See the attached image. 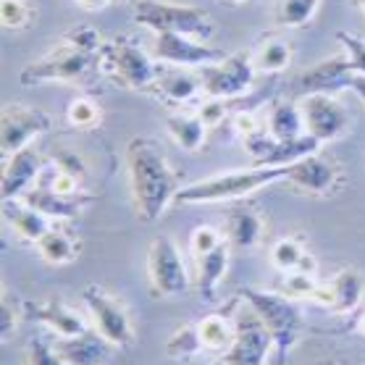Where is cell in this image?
<instances>
[{
	"label": "cell",
	"instance_id": "ffe728a7",
	"mask_svg": "<svg viewBox=\"0 0 365 365\" xmlns=\"http://www.w3.org/2000/svg\"><path fill=\"white\" fill-rule=\"evenodd\" d=\"M24 202L34 207V210H40L42 216L48 218H58V221H66V218H74L84 205H90L92 200L90 195H76V197H66V195H58V192H53L50 187L45 184H34L29 190L24 192Z\"/></svg>",
	"mask_w": 365,
	"mask_h": 365
},
{
	"label": "cell",
	"instance_id": "44dd1931",
	"mask_svg": "<svg viewBox=\"0 0 365 365\" xmlns=\"http://www.w3.org/2000/svg\"><path fill=\"white\" fill-rule=\"evenodd\" d=\"M3 218L14 229L21 242H40V237L50 229L48 216H42L40 210H34L24 200H3Z\"/></svg>",
	"mask_w": 365,
	"mask_h": 365
},
{
	"label": "cell",
	"instance_id": "d6986e66",
	"mask_svg": "<svg viewBox=\"0 0 365 365\" xmlns=\"http://www.w3.org/2000/svg\"><path fill=\"white\" fill-rule=\"evenodd\" d=\"M24 316L37 321V324L48 326L53 336H74V334L87 331L90 326L76 310L58 302V299H45V302H26Z\"/></svg>",
	"mask_w": 365,
	"mask_h": 365
},
{
	"label": "cell",
	"instance_id": "7c38bea8",
	"mask_svg": "<svg viewBox=\"0 0 365 365\" xmlns=\"http://www.w3.org/2000/svg\"><path fill=\"white\" fill-rule=\"evenodd\" d=\"M50 129V116L40 108H29V106H6L3 118H0V148L3 155L9 158L19 150L29 148L34 137H40Z\"/></svg>",
	"mask_w": 365,
	"mask_h": 365
},
{
	"label": "cell",
	"instance_id": "d4e9b609",
	"mask_svg": "<svg viewBox=\"0 0 365 365\" xmlns=\"http://www.w3.org/2000/svg\"><path fill=\"white\" fill-rule=\"evenodd\" d=\"M37 252L50 266H66V263H71L79 255V242L66 229L50 226L48 232L40 237V242H37Z\"/></svg>",
	"mask_w": 365,
	"mask_h": 365
},
{
	"label": "cell",
	"instance_id": "1f68e13d",
	"mask_svg": "<svg viewBox=\"0 0 365 365\" xmlns=\"http://www.w3.org/2000/svg\"><path fill=\"white\" fill-rule=\"evenodd\" d=\"M255 68L263 71V74H279L292 63V45L284 40H266L260 48L255 50Z\"/></svg>",
	"mask_w": 365,
	"mask_h": 365
},
{
	"label": "cell",
	"instance_id": "681fc988",
	"mask_svg": "<svg viewBox=\"0 0 365 365\" xmlns=\"http://www.w3.org/2000/svg\"><path fill=\"white\" fill-rule=\"evenodd\" d=\"M357 6H360V11L365 14V0H357Z\"/></svg>",
	"mask_w": 365,
	"mask_h": 365
},
{
	"label": "cell",
	"instance_id": "f6af8a7d",
	"mask_svg": "<svg viewBox=\"0 0 365 365\" xmlns=\"http://www.w3.org/2000/svg\"><path fill=\"white\" fill-rule=\"evenodd\" d=\"M76 3H79L84 11H103L110 3V0H76Z\"/></svg>",
	"mask_w": 365,
	"mask_h": 365
},
{
	"label": "cell",
	"instance_id": "ac0fdd59",
	"mask_svg": "<svg viewBox=\"0 0 365 365\" xmlns=\"http://www.w3.org/2000/svg\"><path fill=\"white\" fill-rule=\"evenodd\" d=\"M56 349L68 365H103L108 363L113 344L100 331L87 329L74 336H56Z\"/></svg>",
	"mask_w": 365,
	"mask_h": 365
},
{
	"label": "cell",
	"instance_id": "c3c4849f",
	"mask_svg": "<svg viewBox=\"0 0 365 365\" xmlns=\"http://www.w3.org/2000/svg\"><path fill=\"white\" fill-rule=\"evenodd\" d=\"M224 3H232V6H240V3H247V0H224Z\"/></svg>",
	"mask_w": 365,
	"mask_h": 365
},
{
	"label": "cell",
	"instance_id": "60d3db41",
	"mask_svg": "<svg viewBox=\"0 0 365 365\" xmlns=\"http://www.w3.org/2000/svg\"><path fill=\"white\" fill-rule=\"evenodd\" d=\"M16 326H19V310L11 302L9 292L3 289V297H0V334H3V341L11 339V334L16 331Z\"/></svg>",
	"mask_w": 365,
	"mask_h": 365
},
{
	"label": "cell",
	"instance_id": "ba28073f",
	"mask_svg": "<svg viewBox=\"0 0 365 365\" xmlns=\"http://www.w3.org/2000/svg\"><path fill=\"white\" fill-rule=\"evenodd\" d=\"M148 279L155 297H182L190 289V276L171 237H155L150 242Z\"/></svg>",
	"mask_w": 365,
	"mask_h": 365
},
{
	"label": "cell",
	"instance_id": "30bf717a",
	"mask_svg": "<svg viewBox=\"0 0 365 365\" xmlns=\"http://www.w3.org/2000/svg\"><path fill=\"white\" fill-rule=\"evenodd\" d=\"M299 110H302V121H305V134H310L321 145L339 140V137L347 134L349 113L336 100V95H329V92L302 95L299 98Z\"/></svg>",
	"mask_w": 365,
	"mask_h": 365
},
{
	"label": "cell",
	"instance_id": "83f0119b",
	"mask_svg": "<svg viewBox=\"0 0 365 365\" xmlns=\"http://www.w3.org/2000/svg\"><path fill=\"white\" fill-rule=\"evenodd\" d=\"M318 148H321V142L313 140L310 134H302L297 140L274 142V148L266 153V158L257 160L255 166H289V163H297V160L305 158V155L318 153Z\"/></svg>",
	"mask_w": 365,
	"mask_h": 365
},
{
	"label": "cell",
	"instance_id": "4316f807",
	"mask_svg": "<svg viewBox=\"0 0 365 365\" xmlns=\"http://www.w3.org/2000/svg\"><path fill=\"white\" fill-rule=\"evenodd\" d=\"M268 134L274 137L276 142H287V140H297L305 134V121H302V110H299V103L292 106V103H276L271 113H268Z\"/></svg>",
	"mask_w": 365,
	"mask_h": 365
},
{
	"label": "cell",
	"instance_id": "4dcf8cb0",
	"mask_svg": "<svg viewBox=\"0 0 365 365\" xmlns=\"http://www.w3.org/2000/svg\"><path fill=\"white\" fill-rule=\"evenodd\" d=\"M197 79L184 71H171V74H160L153 82V90L158 92L160 98H166L168 103H184L197 95Z\"/></svg>",
	"mask_w": 365,
	"mask_h": 365
},
{
	"label": "cell",
	"instance_id": "484cf974",
	"mask_svg": "<svg viewBox=\"0 0 365 365\" xmlns=\"http://www.w3.org/2000/svg\"><path fill=\"white\" fill-rule=\"evenodd\" d=\"M271 263H274L276 271L282 274H289V271H305V274H313L316 271V260L310 257V252L302 250L297 240L292 237H282L271 245Z\"/></svg>",
	"mask_w": 365,
	"mask_h": 365
},
{
	"label": "cell",
	"instance_id": "6da1fadb",
	"mask_svg": "<svg viewBox=\"0 0 365 365\" xmlns=\"http://www.w3.org/2000/svg\"><path fill=\"white\" fill-rule=\"evenodd\" d=\"M126 174L137 218L155 224L176 200L179 179L168 163L166 150L153 137H134L126 145Z\"/></svg>",
	"mask_w": 365,
	"mask_h": 365
},
{
	"label": "cell",
	"instance_id": "e575fe53",
	"mask_svg": "<svg viewBox=\"0 0 365 365\" xmlns=\"http://www.w3.org/2000/svg\"><path fill=\"white\" fill-rule=\"evenodd\" d=\"M103 118V110L95 100L90 98H76L68 103L66 108V121L76 129H92Z\"/></svg>",
	"mask_w": 365,
	"mask_h": 365
},
{
	"label": "cell",
	"instance_id": "5b68a950",
	"mask_svg": "<svg viewBox=\"0 0 365 365\" xmlns=\"http://www.w3.org/2000/svg\"><path fill=\"white\" fill-rule=\"evenodd\" d=\"M95 61H98V50L76 48V45H71L66 40V45H61L53 53H48L45 58L29 63L19 74V82L26 84V87L42 82H66V84L82 82L92 71Z\"/></svg>",
	"mask_w": 365,
	"mask_h": 365
},
{
	"label": "cell",
	"instance_id": "7dc6e473",
	"mask_svg": "<svg viewBox=\"0 0 365 365\" xmlns=\"http://www.w3.org/2000/svg\"><path fill=\"white\" fill-rule=\"evenodd\" d=\"M316 365H347V363H341L336 357H326V360H321V363H316Z\"/></svg>",
	"mask_w": 365,
	"mask_h": 365
},
{
	"label": "cell",
	"instance_id": "b9f144b4",
	"mask_svg": "<svg viewBox=\"0 0 365 365\" xmlns=\"http://www.w3.org/2000/svg\"><path fill=\"white\" fill-rule=\"evenodd\" d=\"M197 118L210 129V126H218L226 118V103L218 98H207L205 103H200Z\"/></svg>",
	"mask_w": 365,
	"mask_h": 365
},
{
	"label": "cell",
	"instance_id": "ab89813d",
	"mask_svg": "<svg viewBox=\"0 0 365 365\" xmlns=\"http://www.w3.org/2000/svg\"><path fill=\"white\" fill-rule=\"evenodd\" d=\"M53 166L61 168V171H66V174L76 176V179H87V166H84V160L76 155L74 150H56V155H53Z\"/></svg>",
	"mask_w": 365,
	"mask_h": 365
},
{
	"label": "cell",
	"instance_id": "cb8c5ba5",
	"mask_svg": "<svg viewBox=\"0 0 365 365\" xmlns=\"http://www.w3.org/2000/svg\"><path fill=\"white\" fill-rule=\"evenodd\" d=\"M229 242H224L221 247L213 252L197 257V289L202 299H216L218 284L224 282V274L229 268Z\"/></svg>",
	"mask_w": 365,
	"mask_h": 365
},
{
	"label": "cell",
	"instance_id": "277c9868",
	"mask_svg": "<svg viewBox=\"0 0 365 365\" xmlns=\"http://www.w3.org/2000/svg\"><path fill=\"white\" fill-rule=\"evenodd\" d=\"M134 21L155 34L174 32L187 34L195 40H205L213 34V19L205 9L197 6H179V3H160V0H137Z\"/></svg>",
	"mask_w": 365,
	"mask_h": 365
},
{
	"label": "cell",
	"instance_id": "8d00e7d4",
	"mask_svg": "<svg viewBox=\"0 0 365 365\" xmlns=\"http://www.w3.org/2000/svg\"><path fill=\"white\" fill-rule=\"evenodd\" d=\"M224 242H226V237L218 232L216 226L200 224V226H195L190 234V252L195 257L207 255V252H213L216 247H221Z\"/></svg>",
	"mask_w": 365,
	"mask_h": 365
},
{
	"label": "cell",
	"instance_id": "74e56055",
	"mask_svg": "<svg viewBox=\"0 0 365 365\" xmlns=\"http://www.w3.org/2000/svg\"><path fill=\"white\" fill-rule=\"evenodd\" d=\"M29 19H32V9L26 0H3L0 3V21L6 29L21 32L29 26Z\"/></svg>",
	"mask_w": 365,
	"mask_h": 365
},
{
	"label": "cell",
	"instance_id": "d590c367",
	"mask_svg": "<svg viewBox=\"0 0 365 365\" xmlns=\"http://www.w3.org/2000/svg\"><path fill=\"white\" fill-rule=\"evenodd\" d=\"M24 365H68L56 349V339L48 336H37L26 344L24 352Z\"/></svg>",
	"mask_w": 365,
	"mask_h": 365
},
{
	"label": "cell",
	"instance_id": "836d02e7",
	"mask_svg": "<svg viewBox=\"0 0 365 365\" xmlns=\"http://www.w3.org/2000/svg\"><path fill=\"white\" fill-rule=\"evenodd\" d=\"M200 352H202V347H200L197 326L195 324L179 326L166 341L168 357H192V355H200Z\"/></svg>",
	"mask_w": 365,
	"mask_h": 365
},
{
	"label": "cell",
	"instance_id": "e0dca14e",
	"mask_svg": "<svg viewBox=\"0 0 365 365\" xmlns=\"http://www.w3.org/2000/svg\"><path fill=\"white\" fill-rule=\"evenodd\" d=\"M42 158L34 148H24L6 158L3 166V182H0V195L3 200L24 197V192L34 187V182L42 176Z\"/></svg>",
	"mask_w": 365,
	"mask_h": 365
},
{
	"label": "cell",
	"instance_id": "4fadbf2b",
	"mask_svg": "<svg viewBox=\"0 0 365 365\" xmlns=\"http://www.w3.org/2000/svg\"><path fill=\"white\" fill-rule=\"evenodd\" d=\"M153 58L174 63V66H210L226 58V53L187 34L160 32L155 34V42H153Z\"/></svg>",
	"mask_w": 365,
	"mask_h": 365
},
{
	"label": "cell",
	"instance_id": "603a6c76",
	"mask_svg": "<svg viewBox=\"0 0 365 365\" xmlns=\"http://www.w3.org/2000/svg\"><path fill=\"white\" fill-rule=\"evenodd\" d=\"M197 336L202 352L221 357L234 341V316H221V313H210V316L200 318Z\"/></svg>",
	"mask_w": 365,
	"mask_h": 365
},
{
	"label": "cell",
	"instance_id": "f546056e",
	"mask_svg": "<svg viewBox=\"0 0 365 365\" xmlns=\"http://www.w3.org/2000/svg\"><path fill=\"white\" fill-rule=\"evenodd\" d=\"M321 0H276L274 21L287 29H299L316 16Z\"/></svg>",
	"mask_w": 365,
	"mask_h": 365
},
{
	"label": "cell",
	"instance_id": "9c48e42d",
	"mask_svg": "<svg viewBox=\"0 0 365 365\" xmlns=\"http://www.w3.org/2000/svg\"><path fill=\"white\" fill-rule=\"evenodd\" d=\"M255 71V61L250 53H232L218 63L202 66L200 82H202V90H205L207 98L232 100L250 90Z\"/></svg>",
	"mask_w": 365,
	"mask_h": 365
},
{
	"label": "cell",
	"instance_id": "d6a6232c",
	"mask_svg": "<svg viewBox=\"0 0 365 365\" xmlns=\"http://www.w3.org/2000/svg\"><path fill=\"white\" fill-rule=\"evenodd\" d=\"M318 282L313 279V274H305V271H289V274H282V282H279V289L284 297L289 299H313L316 297Z\"/></svg>",
	"mask_w": 365,
	"mask_h": 365
},
{
	"label": "cell",
	"instance_id": "f907efd6",
	"mask_svg": "<svg viewBox=\"0 0 365 365\" xmlns=\"http://www.w3.org/2000/svg\"><path fill=\"white\" fill-rule=\"evenodd\" d=\"M207 365H226V363H221V360H218V363H207Z\"/></svg>",
	"mask_w": 365,
	"mask_h": 365
},
{
	"label": "cell",
	"instance_id": "3957f363",
	"mask_svg": "<svg viewBox=\"0 0 365 365\" xmlns=\"http://www.w3.org/2000/svg\"><path fill=\"white\" fill-rule=\"evenodd\" d=\"M240 297L255 310L260 321L266 324L274 347L279 352V363L284 365L289 349L299 341L302 334V316H299L297 305L289 297H284L282 292H263L255 287H242Z\"/></svg>",
	"mask_w": 365,
	"mask_h": 365
},
{
	"label": "cell",
	"instance_id": "f35d334b",
	"mask_svg": "<svg viewBox=\"0 0 365 365\" xmlns=\"http://www.w3.org/2000/svg\"><path fill=\"white\" fill-rule=\"evenodd\" d=\"M336 40H339L341 48H344V56H347V61H349V71L365 76V40H360L357 34H349V32H339Z\"/></svg>",
	"mask_w": 365,
	"mask_h": 365
},
{
	"label": "cell",
	"instance_id": "2e32d148",
	"mask_svg": "<svg viewBox=\"0 0 365 365\" xmlns=\"http://www.w3.org/2000/svg\"><path fill=\"white\" fill-rule=\"evenodd\" d=\"M349 79H352V71H349V61L347 56H331V58H324L316 66L305 68L302 74H297L294 79V90L299 95H313V92H329V95H336L339 90H349Z\"/></svg>",
	"mask_w": 365,
	"mask_h": 365
},
{
	"label": "cell",
	"instance_id": "52a82bcc",
	"mask_svg": "<svg viewBox=\"0 0 365 365\" xmlns=\"http://www.w3.org/2000/svg\"><path fill=\"white\" fill-rule=\"evenodd\" d=\"M82 302L90 313L92 329L100 331L113 347H132L134 344V326L129 318V310L124 307L121 299H116L110 292H106L103 287H87L82 292Z\"/></svg>",
	"mask_w": 365,
	"mask_h": 365
},
{
	"label": "cell",
	"instance_id": "8992f818",
	"mask_svg": "<svg viewBox=\"0 0 365 365\" xmlns=\"http://www.w3.org/2000/svg\"><path fill=\"white\" fill-rule=\"evenodd\" d=\"M232 316L234 341L218 360L226 365H266L268 352L274 347V339H271L266 324L260 321V316L247 302H245V307H237Z\"/></svg>",
	"mask_w": 365,
	"mask_h": 365
},
{
	"label": "cell",
	"instance_id": "f1b7e54d",
	"mask_svg": "<svg viewBox=\"0 0 365 365\" xmlns=\"http://www.w3.org/2000/svg\"><path fill=\"white\" fill-rule=\"evenodd\" d=\"M166 129H168V134H171V140H174L179 148L195 153V150L202 148V142H205V129H207V126L202 124L197 116L168 113V116H166Z\"/></svg>",
	"mask_w": 365,
	"mask_h": 365
},
{
	"label": "cell",
	"instance_id": "7bdbcfd3",
	"mask_svg": "<svg viewBox=\"0 0 365 365\" xmlns=\"http://www.w3.org/2000/svg\"><path fill=\"white\" fill-rule=\"evenodd\" d=\"M234 124H237V132H240L242 137H245V140H250V137H255L257 132H263V126L257 124V121H255L252 116H245V113H240Z\"/></svg>",
	"mask_w": 365,
	"mask_h": 365
},
{
	"label": "cell",
	"instance_id": "7402d4cb",
	"mask_svg": "<svg viewBox=\"0 0 365 365\" xmlns=\"http://www.w3.org/2000/svg\"><path fill=\"white\" fill-rule=\"evenodd\" d=\"M263 218L255 207H234L226 216V242L237 250H250L260 242Z\"/></svg>",
	"mask_w": 365,
	"mask_h": 365
},
{
	"label": "cell",
	"instance_id": "8fae6325",
	"mask_svg": "<svg viewBox=\"0 0 365 365\" xmlns=\"http://www.w3.org/2000/svg\"><path fill=\"white\" fill-rule=\"evenodd\" d=\"M106 61L113 76L129 90H148L158 79L153 58L129 37H116L110 42L106 48Z\"/></svg>",
	"mask_w": 365,
	"mask_h": 365
},
{
	"label": "cell",
	"instance_id": "bcb514c9",
	"mask_svg": "<svg viewBox=\"0 0 365 365\" xmlns=\"http://www.w3.org/2000/svg\"><path fill=\"white\" fill-rule=\"evenodd\" d=\"M352 331L360 334V336H365V313H360V316L355 318V324H352Z\"/></svg>",
	"mask_w": 365,
	"mask_h": 365
},
{
	"label": "cell",
	"instance_id": "ee69618b",
	"mask_svg": "<svg viewBox=\"0 0 365 365\" xmlns=\"http://www.w3.org/2000/svg\"><path fill=\"white\" fill-rule=\"evenodd\" d=\"M349 90L355 92L357 98L363 100V106H365V76L363 74H352V79H349Z\"/></svg>",
	"mask_w": 365,
	"mask_h": 365
},
{
	"label": "cell",
	"instance_id": "5bb4252c",
	"mask_svg": "<svg viewBox=\"0 0 365 365\" xmlns=\"http://www.w3.org/2000/svg\"><path fill=\"white\" fill-rule=\"evenodd\" d=\"M284 182H289L292 187L307 195H331L339 187V168L329 158L313 153V155L299 158L297 163H289Z\"/></svg>",
	"mask_w": 365,
	"mask_h": 365
},
{
	"label": "cell",
	"instance_id": "7a4b0ae2",
	"mask_svg": "<svg viewBox=\"0 0 365 365\" xmlns=\"http://www.w3.org/2000/svg\"><path fill=\"white\" fill-rule=\"evenodd\" d=\"M287 166H252L242 171H226V174L207 176L195 184H187L176 192L179 205H205V202H229L242 200L252 192L263 190L268 184L284 182Z\"/></svg>",
	"mask_w": 365,
	"mask_h": 365
},
{
	"label": "cell",
	"instance_id": "9a60e30c",
	"mask_svg": "<svg viewBox=\"0 0 365 365\" xmlns=\"http://www.w3.org/2000/svg\"><path fill=\"white\" fill-rule=\"evenodd\" d=\"M363 294H365V282L363 276H360V271H355V268H341L329 284H318L313 302L329 307L336 316H349V313H355L357 307H360Z\"/></svg>",
	"mask_w": 365,
	"mask_h": 365
}]
</instances>
